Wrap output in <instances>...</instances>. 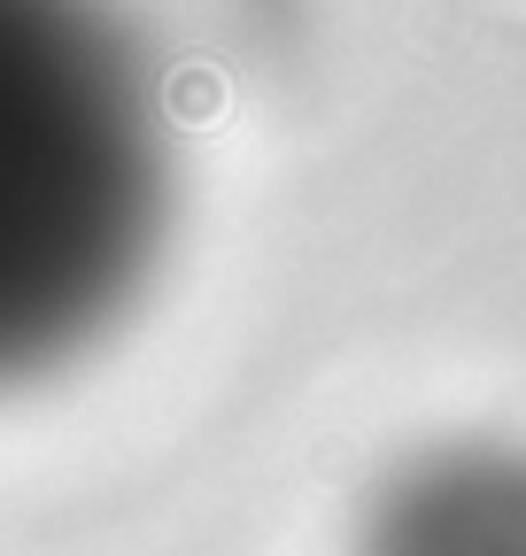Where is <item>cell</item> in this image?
<instances>
[{
	"label": "cell",
	"mask_w": 526,
	"mask_h": 556,
	"mask_svg": "<svg viewBox=\"0 0 526 556\" xmlns=\"http://www.w3.org/2000/svg\"><path fill=\"white\" fill-rule=\"evenodd\" d=\"M364 556H526V456L434 448L379 486Z\"/></svg>",
	"instance_id": "7a4b0ae2"
},
{
	"label": "cell",
	"mask_w": 526,
	"mask_h": 556,
	"mask_svg": "<svg viewBox=\"0 0 526 556\" xmlns=\"http://www.w3.org/2000/svg\"><path fill=\"white\" fill-rule=\"evenodd\" d=\"M163 225L140 54L101 0H0V387L124 309Z\"/></svg>",
	"instance_id": "6da1fadb"
}]
</instances>
